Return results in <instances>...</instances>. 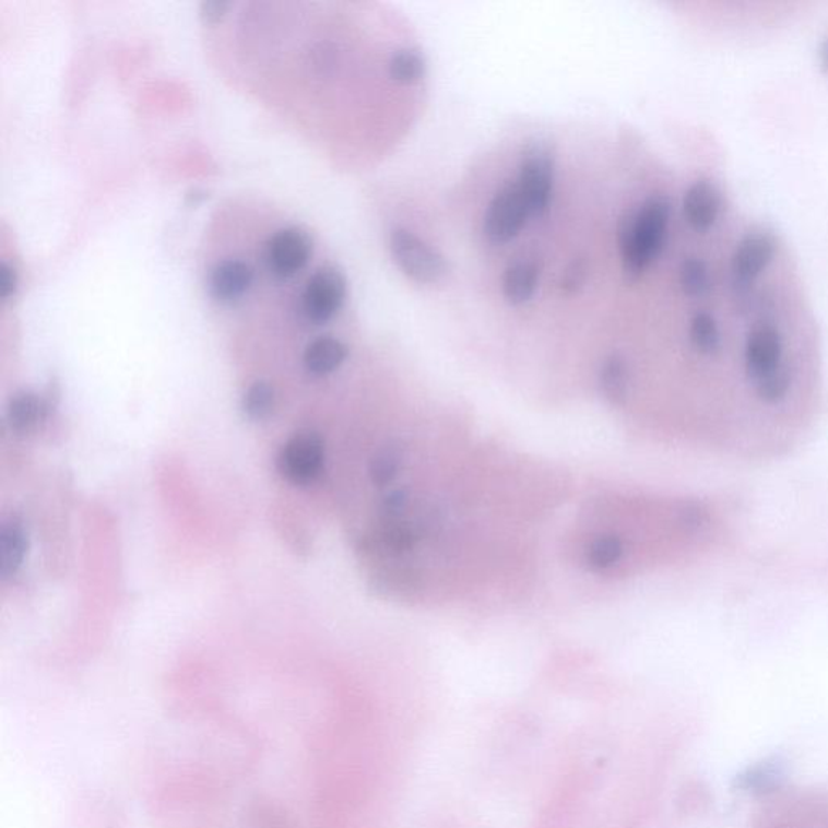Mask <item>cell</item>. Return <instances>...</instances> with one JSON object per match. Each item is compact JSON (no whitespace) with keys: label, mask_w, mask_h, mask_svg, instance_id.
<instances>
[{"label":"cell","mask_w":828,"mask_h":828,"mask_svg":"<svg viewBox=\"0 0 828 828\" xmlns=\"http://www.w3.org/2000/svg\"><path fill=\"white\" fill-rule=\"evenodd\" d=\"M670 212L672 206L669 198L658 194L649 198L638 212H629L622 218L618 244L626 281H638L642 272L661 255Z\"/></svg>","instance_id":"1"},{"label":"cell","mask_w":828,"mask_h":828,"mask_svg":"<svg viewBox=\"0 0 828 828\" xmlns=\"http://www.w3.org/2000/svg\"><path fill=\"white\" fill-rule=\"evenodd\" d=\"M390 252L400 271L416 284H439L449 274L443 256L405 228H397L390 235Z\"/></svg>","instance_id":"2"},{"label":"cell","mask_w":828,"mask_h":828,"mask_svg":"<svg viewBox=\"0 0 828 828\" xmlns=\"http://www.w3.org/2000/svg\"><path fill=\"white\" fill-rule=\"evenodd\" d=\"M776 252V238L767 232H753L740 240L730 259V284L735 298L754 293L757 277L769 268Z\"/></svg>","instance_id":"3"},{"label":"cell","mask_w":828,"mask_h":828,"mask_svg":"<svg viewBox=\"0 0 828 828\" xmlns=\"http://www.w3.org/2000/svg\"><path fill=\"white\" fill-rule=\"evenodd\" d=\"M324 440L316 433H296L282 447L277 458L279 473L295 486H311L324 470Z\"/></svg>","instance_id":"4"},{"label":"cell","mask_w":828,"mask_h":828,"mask_svg":"<svg viewBox=\"0 0 828 828\" xmlns=\"http://www.w3.org/2000/svg\"><path fill=\"white\" fill-rule=\"evenodd\" d=\"M530 215V206L520 185L508 181L497 191L487 208L484 235L493 244H508L520 234Z\"/></svg>","instance_id":"5"},{"label":"cell","mask_w":828,"mask_h":828,"mask_svg":"<svg viewBox=\"0 0 828 828\" xmlns=\"http://www.w3.org/2000/svg\"><path fill=\"white\" fill-rule=\"evenodd\" d=\"M346 296V281L335 268H322L306 282L301 315L315 326H324L340 311Z\"/></svg>","instance_id":"6"},{"label":"cell","mask_w":828,"mask_h":828,"mask_svg":"<svg viewBox=\"0 0 828 828\" xmlns=\"http://www.w3.org/2000/svg\"><path fill=\"white\" fill-rule=\"evenodd\" d=\"M311 256V237L298 227L281 228L265 244V268L277 281H291L308 265Z\"/></svg>","instance_id":"7"},{"label":"cell","mask_w":828,"mask_h":828,"mask_svg":"<svg viewBox=\"0 0 828 828\" xmlns=\"http://www.w3.org/2000/svg\"><path fill=\"white\" fill-rule=\"evenodd\" d=\"M555 161L551 147L534 143L528 147L521 161L520 185L531 215H542L551 203L554 188Z\"/></svg>","instance_id":"8"},{"label":"cell","mask_w":828,"mask_h":828,"mask_svg":"<svg viewBox=\"0 0 828 828\" xmlns=\"http://www.w3.org/2000/svg\"><path fill=\"white\" fill-rule=\"evenodd\" d=\"M252 282H255V271L247 262L227 259L212 269L209 292L215 301L232 305L247 295Z\"/></svg>","instance_id":"9"},{"label":"cell","mask_w":828,"mask_h":828,"mask_svg":"<svg viewBox=\"0 0 828 828\" xmlns=\"http://www.w3.org/2000/svg\"><path fill=\"white\" fill-rule=\"evenodd\" d=\"M722 211L720 191L710 181L698 180L686 191L683 200V212L689 227L699 234L709 232Z\"/></svg>","instance_id":"10"},{"label":"cell","mask_w":828,"mask_h":828,"mask_svg":"<svg viewBox=\"0 0 828 828\" xmlns=\"http://www.w3.org/2000/svg\"><path fill=\"white\" fill-rule=\"evenodd\" d=\"M348 356V350L333 336H319L306 346L303 363L312 376H328L340 368Z\"/></svg>","instance_id":"11"},{"label":"cell","mask_w":828,"mask_h":828,"mask_svg":"<svg viewBox=\"0 0 828 828\" xmlns=\"http://www.w3.org/2000/svg\"><path fill=\"white\" fill-rule=\"evenodd\" d=\"M785 776V762L780 757H770L736 776L735 788L746 793H769L780 786Z\"/></svg>","instance_id":"12"},{"label":"cell","mask_w":828,"mask_h":828,"mask_svg":"<svg viewBox=\"0 0 828 828\" xmlns=\"http://www.w3.org/2000/svg\"><path fill=\"white\" fill-rule=\"evenodd\" d=\"M28 539L22 523L16 520L5 521L0 530V575L13 577L25 560Z\"/></svg>","instance_id":"13"},{"label":"cell","mask_w":828,"mask_h":828,"mask_svg":"<svg viewBox=\"0 0 828 828\" xmlns=\"http://www.w3.org/2000/svg\"><path fill=\"white\" fill-rule=\"evenodd\" d=\"M539 282V268L531 261L508 265L504 275V295L510 305H523L533 298Z\"/></svg>","instance_id":"14"},{"label":"cell","mask_w":828,"mask_h":828,"mask_svg":"<svg viewBox=\"0 0 828 828\" xmlns=\"http://www.w3.org/2000/svg\"><path fill=\"white\" fill-rule=\"evenodd\" d=\"M601 387L605 399L612 405H625L631 392V371L625 356L615 353L605 359L601 371Z\"/></svg>","instance_id":"15"},{"label":"cell","mask_w":828,"mask_h":828,"mask_svg":"<svg viewBox=\"0 0 828 828\" xmlns=\"http://www.w3.org/2000/svg\"><path fill=\"white\" fill-rule=\"evenodd\" d=\"M47 409V403L36 393H19L9 403L7 417L10 427L16 433H28L46 417Z\"/></svg>","instance_id":"16"},{"label":"cell","mask_w":828,"mask_h":828,"mask_svg":"<svg viewBox=\"0 0 828 828\" xmlns=\"http://www.w3.org/2000/svg\"><path fill=\"white\" fill-rule=\"evenodd\" d=\"M244 828H299L291 813L272 800H256L244 816Z\"/></svg>","instance_id":"17"},{"label":"cell","mask_w":828,"mask_h":828,"mask_svg":"<svg viewBox=\"0 0 828 828\" xmlns=\"http://www.w3.org/2000/svg\"><path fill=\"white\" fill-rule=\"evenodd\" d=\"M403 461V449L397 442L387 443L380 447L379 452L374 456L369 474L376 486L383 487L392 483L399 474Z\"/></svg>","instance_id":"18"},{"label":"cell","mask_w":828,"mask_h":828,"mask_svg":"<svg viewBox=\"0 0 828 828\" xmlns=\"http://www.w3.org/2000/svg\"><path fill=\"white\" fill-rule=\"evenodd\" d=\"M424 72H426V62H424L423 54L417 50H400L390 59L389 75L393 82L414 84L423 80Z\"/></svg>","instance_id":"19"},{"label":"cell","mask_w":828,"mask_h":828,"mask_svg":"<svg viewBox=\"0 0 828 828\" xmlns=\"http://www.w3.org/2000/svg\"><path fill=\"white\" fill-rule=\"evenodd\" d=\"M274 389L268 382H264V380H258V382L249 386L247 392H245L244 403H241L245 416L251 421L268 419L272 412H274Z\"/></svg>","instance_id":"20"},{"label":"cell","mask_w":828,"mask_h":828,"mask_svg":"<svg viewBox=\"0 0 828 828\" xmlns=\"http://www.w3.org/2000/svg\"><path fill=\"white\" fill-rule=\"evenodd\" d=\"M679 285L689 298H702L710 292V272L702 259L688 258L679 268Z\"/></svg>","instance_id":"21"},{"label":"cell","mask_w":828,"mask_h":828,"mask_svg":"<svg viewBox=\"0 0 828 828\" xmlns=\"http://www.w3.org/2000/svg\"><path fill=\"white\" fill-rule=\"evenodd\" d=\"M623 551V541L618 536H602L592 542L588 551V564L594 570H607L614 567L620 560Z\"/></svg>","instance_id":"22"},{"label":"cell","mask_w":828,"mask_h":828,"mask_svg":"<svg viewBox=\"0 0 828 828\" xmlns=\"http://www.w3.org/2000/svg\"><path fill=\"white\" fill-rule=\"evenodd\" d=\"M383 544L392 552L410 551L414 544V534L405 524H392L382 534Z\"/></svg>","instance_id":"23"},{"label":"cell","mask_w":828,"mask_h":828,"mask_svg":"<svg viewBox=\"0 0 828 828\" xmlns=\"http://www.w3.org/2000/svg\"><path fill=\"white\" fill-rule=\"evenodd\" d=\"M588 277V264L584 259H575L561 275L560 288L568 295H573L580 291Z\"/></svg>","instance_id":"24"},{"label":"cell","mask_w":828,"mask_h":828,"mask_svg":"<svg viewBox=\"0 0 828 828\" xmlns=\"http://www.w3.org/2000/svg\"><path fill=\"white\" fill-rule=\"evenodd\" d=\"M312 69L318 75H331L336 66V50L332 44L322 43L316 46L311 52Z\"/></svg>","instance_id":"25"},{"label":"cell","mask_w":828,"mask_h":828,"mask_svg":"<svg viewBox=\"0 0 828 828\" xmlns=\"http://www.w3.org/2000/svg\"><path fill=\"white\" fill-rule=\"evenodd\" d=\"M16 284H19V277H16L15 269L7 262H2L0 265V298L3 301L15 295Z\"/></svg>","instance_id":"26"},{"label":"cell","mask_w":828,"mask_h":828,"mask_svg":"<svg viewBox=\"0 0 828 828\" xmlns=\"http://www.w3.org/2000/svg\"><path fill=\"white\" fill-rule=\"evenodd\" d=\"M228 5L230 3L228 2H222V0H212V2H203L201 3V19H203L204 23H209V25H214V23L221 22L222 19H224L225 12H227Z\"/></svg>","instance_id":"27"},{"label":"cell","mask_w":828,"mask_h":828,"mask_svg":"<svg viewBox=\"0 0 828 828\" xmlns=\"http://www.w3.org/2000/svg\"><path fill=\"white\" fill-rule=\"evenodd\" d=\"M406 504V496L403 490H393V493H390L389 496L386 497V500H383L382 504V510L383 513L387 514V517H395L397 514L402 513L403 507H405Z\"/></svg>","instance_id":"28"},{"label":"cell","mask_w":828,"mask_h":828,"mask_svg":"<svg viewBox=\"0 0 828 828\" xmlns=\"http://www.w3.org/2000/svg\"><path fill=\"white\" fill-rule=\"evenodd\" d=\"M820 62H823L824 69L828 72V39L820 47Z\"/></svg>","instance_id":"29"}]
</instances>
